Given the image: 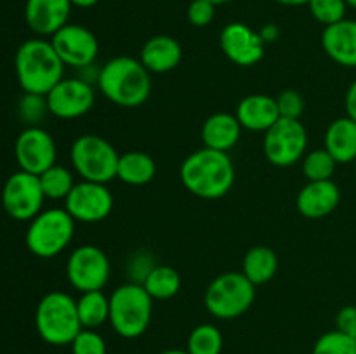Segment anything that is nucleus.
Returning <instances> with one entry per match:
<instances>
[{
	"mask_svg": "<svg viewBox=\"0 0 356 354\" xmlns=\"http://www.w3.org/2000/svg\"><path fill=\"white\" fill-rule=\"evenodd\" d=\"M207 2L214 3V6H222V3H228V2H233V0H207Z\"/></svg>",
	"mask_w": 356,
	"mask_h": 354,
	"instance_id": "nucleus-44",
	"label": "nucleus"
},
{
	"mask_svg": "<svg viewBox=\"0 0 356 354\" xmlns=\"http://www.w3.org/2000/svg\"><path fill=\"white\" fill-rule=\"evenodd\" d=\"M47 113V99L40 94L24 92L17 103V115H19L21 121L26 124L28 127H35V125L40 124Z\"/></svg>",
	"mask_w": 356,
	"mask_h": 354,
	"instance_id": "nucleus-32",
	"label": "nucleus"
},
{
	"mask_svg": "<svg viewBox=\"0 0 356 354\" xmlns=\"http://www.w3.org/2000/svg\"><path fill=\"white\" fill-rule=\"evenodd\" d=\"M323 148L332 155L337 165L356 160V121L350 117L336 118L327 127L323 135Z\"/></svg>",
	"mask_w": 356,
	"mask_h": 354,
	"instance_id": "nucleus-23",
	"label": "nucleus"
},
{
	"mask_svg": "<svg viewBox=\"0 0 356 354\" xmlns=\"http://www.w3.org/2000/svg\"><path fill=\"white\" fill-rule=\"evenodd\" d=\"M323 52L346 68H356V19L344 17L339 23L325 26L322 33Z\"/></svg>",
	"mask_w": 356,
	"mask_h": 354,
	"instance_id": "nucleus-19",
	"label": "nucleus"
},
{
	"mask_svg": "<svg viewBox=\"0 0 356 354\" xmlns=\"http://www.w3.org/2000/svg\"><path fill=\"white\" fill-rule=\"evenodd\" d=\"M73 7H80V9H90V7L96 6L99 0H70Z\"/></svg>",
	"mask_w": 356,
	"mask_h": 354,
	"instance_id": "nucleus-41",
	"label": "nucleus"
},
{
	"mask_svg": "<svg viewBox=\"0 0 356 354\" xmlns=\"http://www.w3.org/2000/svg\"><path fill=\"white\" fill-rule=\"evenodd\" d=\"M52 47L65 66L75 69L89 68L94 65L99 52V42L89 28L68 23L51 37Z\"/></svg>",
	"mask_w": 356,
	"mask_h": 354,
	"instance_id": "nucleus-15",
	"label": "nucleus"
},
{
	"mask_svg": "<svg viewBox=\"0 0 356 354\" xmlns=\"http://www.w3.org/2000/svg\"><path fill=\"white\" fill-rule=\"evenodd\" d=\"M275 2L282 3V6H287V7H301V6H308L309 0H275Z\"/></svg>",
	"mask_w": 356,
	"mask_h": 354,
	"instance_id": "nucleus-42",
	"label": "nucleus"
},
{
	"mask_svg": "<svg viewBox=\"0 0 356 354\" xmlns=\"http://www.w3.org/2000/svg\"><path fill=\"white\" fill-rule=\"evenodd\" d=\"M47 200L38 176L24 170L10 174L2 189V207L14 221L30 222L44 208Z\"/></svg>",
	"mask_w": 356,
	"mask_h": 354,
	"instance_id": "nucleus-10",
	"label": "nucleus"
},
{
	"mask_svg": "<svg viewBox=\"0 0 356 354\" xmlns=\"http://www.w3.org/2000/svg\"><path fill=\"white\" fill-rule=\"evenodd\" d=\"M235 117L245 130L266 132L280 118L277 97L268 94H249L238 103Z\"/></svg>",
	"mask_w": 356,
	"mask_h": 354,
	"instance_id": "nucleus-20",
	"label": "nucleus"
},
{
	"mask_svg": "<svg viewBox=\"0 0 356 354\" xmlns=\"http://www.w3.org/2000/svg\"><path fill=\"white\" fill-rule=\"evenodd\" d=\"M118 151L108 139L96 134H83L70 148V162L82 180L108 184L117 179Z\"/></svg>",
	"mask_w": 356,
	"mask_h": 354,
	"instance_id": "nucleus-8",
	"label": "nucleus"
},
{
	"mask_svg": "<svg viewBox=\"0 0 356 354\" xmlns=\"http://www.w3.org/2000/svg\"><path fill=\"white\" fill-rule=\"evenodd\" d=\"M110 259L96 245H80L66 260V278L80 294L103 290L110 280Z\"/></svg>",
	"mask_w": 356,
	"mask_h": 354,
	"instance_id": "nucleus-11",
	"label": "nucleus"
},
{
	"mask_svg": "<svg viewBox=\"0 0 356 354\" xmlns=\"http://www.w3.org/2000/svg\"><path fill=\"white\" fill-rule=\"evenodd\" d=\"M65 208L75 222L96 224L104 221L113 210V194L106 184L80 180L66 196Z\"/></svg>",
	"mask_w": 356,
	"mask_h": 354,
	"instance_id": "nucleus-12",
	"label": "nucleus"
},
{
	"mask_svg": "<svg viewBox=\"0 0 356 354\" xmlns=\"http://www.w3.org/2000/svg\"><path fill=\"white\" fill-rule=\"evenodd\" d=\"M75 219L66 208H47L35 215L26 229L28 250L40 259H52L68 248L75 236Z\"/></svg>",
	"mask_w": 356,
	"mask_h": 354,
	"instance_id": "nucleus-7",
	"label": "nucleus"
},
{
	"mask_svg": "<svg viewBox=\"0 0 356 354\" xmlns=\"http://www.w3.org/2000/svg\"><path fill=\"white\" fill-rule=\"evenodd\" d=\"M38 179H40V186L47 200H66L70 191L76 184L72 170L58 163L42 172Z\"/></svg>",
	"mask_w": 356,
	"mask_h": 354,
	"instance_id": "nucleus-28",
	"label": "nucleus"
},
{
	"mask_svg": "<svg viewBox=\"0 0 356 354\" xmlns=\"http://www.w3.org/2000/svg\"><path fill=\"white\" fill-rule=\"evenodd\" d=\"M256 301V285L242 271H226L209 283L204 304L216 319L240 318Z\"/></svg>",
	"mask_w": 356,
	"mask_h": 354,
	"instance_id": "nucleus-6",
	"label": "nucleus"
},
{
	"mask_svg": "<svg viewBox=\"0 0 356 354\" xmlns=\"http://www.w3.org/2000/svg\"><path fill=\"white\" fill-rule=\"evenodd\" d=\"M344 2H346L348 7H351V9L356 10V0H344Z\"/></svg>",
	"mask_w": 356,
	"mask_h": 354,
	"instance_id": "nucleus-45",
	"label": "nucleus"
},
{
	"mask_svg": "<svg viewBox=\"0 0 356 354\" xmlns=\"http://www.w3.org/2000/svg\"><path fill=\"white\" fill-rule=\"evenodd\" d=\"M259 35H261V38H263V40H264V44H268V42H275V40H277L278 35H280V30H278L277 24L268 23V24H264L263 28H261Z\"/></svg>",
	"mask_w": 356,
	"mask_h": 354,
	"instance_id": "nucleus-40",
	"label": "nucleus"
},
{
	"mask_svg": "<svg viewBox=\"0 0 356 354\" xmlns=\"http://www.w3.org/2000/svg\"><path fill=\"white\" fill-rule=\"evenodd\" d=\"M242 125L238 118L232 113H214L204 121L200 130L202 142L205 148L229 153V149L238 144L242 137Z\"/></svg>",
	"mask_w": 356,
	"mask_h": 354,
	"instance_id": "nucleus-22",
	"label": "nucleus"
},
{
	"mask_svg": "<svg viewBox=\"0 0 356 354\" xmlns=\"http://www.w3.org/2000/svg\"><path fill=\"white\" fill-rule=\"evenodd\" d=\"M336 330L356 340V305H344L336 316Z\"/></svg>",
	"mask_w": 356,
	"mask_h": 354,
	"instance_id": "nucleus-38",
	"label": "nucleus"
},
{
	"mask_svg": "<svg viewBox=\"0 0 356 354\" xmlns=\"http://www.w3.org/2000/svg\"><path fill=\"white\" fill-rule=\"evenodd\" d=\"M278 111H280V118H294V120H301L302 113H305V99L298 90H284L278 94L277 97Z\"/></svg>",
	"mask_w": 356,
	"mask_h": 354,
	"instance_id": "nucleus-35",
	"label": "nucleus"
},
{
	"mask_svg": "<svg viewBox=\"0 0 356 354\" xmlns=\"http://www.w3.org/2000/svg\"><path fill=\"white\" fill-rule=\"evenodd\" d=\"M308 7L312 16L325 26L343 21L348 10L344 0H309Z\"/></svg>",
	"mask_w": 356,
	"mask_h": 354,
	"instance_id": "nucleus-33",
	"label": "nucleus"
},
{
	"mask_svg": "<svg viewBox=\"0 0 356 354\" xmlns=\"http://www.w3.org/2000/svg\"><path fill=\"white\" fill-rule=\"evenodd\" d=\"M341 201V189L332 179L308 180L296 196L298 212L306 219H323L332 214Z\"/></svg>",
	"mask_w": 356,
	"mask_h": 354,
	"instance_id": "nucleus-17",
	"label": "nucleus"
},
{
	"mask_svg": "<svg viewBox=\"0 0 356 354\" xmlns=\"http://www.w3.org/2000/svg\"><path fill=\"white\" fill-rule=\"evenodd\" d=\"M264 40L259 31L252 30L245 23L226 24L219 35V47L222 54L236 66L250 68L264 58Z\"/></svg>",
	"mask_w": 356,
	"mask_h": 354,
	"instance_id": "nucleus-16",
	"label": "nucleus"
},
{
	"mask_svg": "<svg viewBox=\"0 0 356 354\" xmlns=\"http://www.w3.org/2000/svg\"><path fill=\"white\" fill-rule=\"evenodd\" d=\"M312 354H356V340L339 330H330L316 339Z\"/></svg>",
	"mask_w": 356,
	"mask_h": 354,
	"instance_id": "nucleus-31",
	"label": "nucleus"
},
{
	"mask_svg": "<svg viewBox=\"0 0 356 354\" xmlns=\"http://www.w3.org/2000/svg\"><path fill=\"white\" fill-rule=\"evenodd\" d=\"M96 83L103 97L120 108L141 106L152 94V73L131 56H117L104 62Z\"/></svg>",
	"mask_w": 356,
	"mask_h": 354,
	"instance_id": "nucleus-2",
	"label": "nucleus"
},
{
	"mask_svg": "<svg viewBox=\"0 0 356 354\" xmlns=\"http://www.w3.org/2000/svg\"><path fill=\"white\" fill-rule=\"evenodd\" d=\"M344 108H346V117L356 121V80L348 87L346 96H344Z\"/></svg>",
	"mask_w": 356,
	"mask_h": 354,
	"instance_id": "nucleus-39",
	"label": "nucleus"
},
{
	"mask_svg": "<svg viewBox=\"0 0 356 354\" xmlns=\"http://www.w3.org/2000/svg\"><path fill=\"white\" fill-rule=\"evenodd\" d=\"M156 264L153 262L152 255L146 252H136L132 255L131 262H129V276H131L132 283L141 285L145 281V278L148 276L149 271L155 267Z\"/></svg>",
	"mask_w": 356,
	"mask_h": 354,
	"instance_id": "nucleus-37",
	"label": "nucleus"
},
{
	"mask_svg": "<svg viewBox=\"0 0 356 354\" xmlns=\"http://www.w3.org/2000/svg\"><path fill=\"white\" fill-rule=\"evenodd\" d=\"M159 354H190L186 349H167V351H162V353Z\"/></svg>",
	"mask_w": 356,
	"mask_h": 354,
	"instance_id": "nucleus-43",
	"label": "nucleus"
},
{
	"mask_svg": "<svg viewBox=\"0 0 356 354\" xmlns=\"http://www.w3.org/2000/svg\"><path fill=\"white\" fill-rule=\"evenodd\" d=\"M141 285L153 301H169L179 294L181 276L174 267L156 264Z\"/></svg>",
	"mask_w": 356,
	"mask_h": 354,
	"instance_id": "nucleus-27",
	"label": "nucleus"
},
{
	"mask_svg": "<svg viewBox=\"0 0 356 354\" xmlns=\"http://www.w3.org/2000/svg\"><path fill=\"white\" fill-rule=\"evenodd\" d=\"M72 7L70 0H26L24 19L38 37H52L68 24Z\"/></svg>",
	"mask_w": 356,
	"mask_h": 354,
	"instance_id": "nucleus-18",
	"label": "nucleus"
},
{
	"mask_svg": "<svg viewBox=\"0 0 356 354\" xmlns=\"http://www.w3.org/2000/svg\"><path fill=\"white\" fill-rule=\"evenodd\" d=\"M17 82L24 92L47 96L49 90L65 78V62L51 40L30 38L19 45L14 58Z\"/></svg>",
	"mask_w": 356,
	"mask_h": 354,
	"instance_id": "nucleus-3",
	"label": "nucleus"
},
{
	"mask_svg": "<svg viewBox=\"0 0 356 354\" xmlns=\"http://www.w3.org/2000/svg\"><path fill=\"white\" fill-rule=\"evenodd\" d=\"M179 179L193 196L202 200H219L235 184V165L228 153L200 148L181 163Z\"/></svg>",
	"mask_w": 356,
	"mask_h": 354,
	"instance_id": "nucleus-1",
	"label": "nucleus"
},
{
	"mask_svg": "<svg viewBox=\"0 0 356 354\" xmlns=\"http://www.w3.org/2000/svg\"><path fill=\"white\" fill-rule=\"evenodd\" d=\"M216 16V6L207 2V0H191L190 6L186 9L188 23L191 26L205 28L214 21Z\"/></svg>",
	"mask_w": 356,
	"mask_h": 354,
	"instance_id": "nucleus-36",
	"label": "nucleus"
},
{
	"mask_svg": "<svg viewBox=\"0 0 356 354\" xmlns=\"http://www.w3.org/2000/svg\"><path fill=\"white\" fill-rule=\"evenodd\" d=\"M153 316V298L139 283L120 285L110 295V325L124 339H138L148 330Z\"/></svg>",
	"mask_w": 356,
	"mask_h": 354,
	"instance_id": "nucleus-5",
	"label": "nucleus"
},
{
	"mask_svg": "<svg viewBox=\"0 0 356 354\" xmlns=\"http://www.w3.org/2000/svg\"><path fill=\"white\" fill-rule=\"evenodd\" d=\"M14 156L19 165V170L40 176L52 165H56L58 158V146L54 137L45 128L26 127L14 142Z\"/></svg>",
	"mask_w": 356,
	"mask_h": 354,
	"instance_id": "nucleus-14",
	"label": "nucleus"
},
{
	"mask_svg": "<svg viewBox=\"0 0 356 354\" xmlns=\"http://www.w3.org/2000/svg\"><path fill=\"white\" fill-rule=\"evenodd\" d=\"M70 346H72V354H106L108 351L103 335L89 328L80 330Z\"/></svg>",
	"mask_w": 356,
	"mask_h": 354,
	"instance_id": "nucleus-34",
	"label": "nucleus"
},
{
	"mask_svg": "<svg viewBox=\"0 0 356 354\" xmlns=\"http://www.w3.org/2000/svg\"><path fill=\"white\" fill-rule=\"evenodd\" d=\"M49 113L61 120H75L89 113L96 103V90L92 83L75 76L63 78L45 96Z\"/></svg>",
	"mask_w": 356,
	"mask_h": 354,
	"instance_id": "nucleus-13",
	"label": "nucleus"
},
{
	"mask_svg": "<svg viewBox=\"0 0 356 354\" xmlns=\"http://www.w3.org/2000/svg\"><path fill=\"white\" fill-rule=\"evenodd\" d=\"M183 59V47L179 42L170 35H155L145 42L139 54V61L143 62L149 73H169L179 66Z\"/></svg>",
	"mask_w": 356,
	"mask_h": 354,
	"instance_id": "nucleus-21",
	"label": "nucleus"
},
{
	"mask_svg": "<svg viewBox=\"0 0 356 354\" xmlns=\"http://www.w3.org/2000/svg\"><path fill=\"white\" fill-rule=\"evenodd\" d=\"M308 149V130L301 120L278 118L263 135V153L275 167H291L301 162Z\"/></svg>",
	"mask_w": 356,
	"mask_h": 354,
	"instance_id": "nucleus-9",
	"label": "nucleus"
},
{
	"mask_svg": "<svg viewBox=\"0 0 356 354\" xmlns=\"http://www.w3.org/2000/svg\"><path fill=\"white\" fill-rule=\"evenodd\" d=\"M35 328L44 342L70 346L82 330L75 298L59 290L45 294L35 309Z\"/></svg>",
	"mask_w": 356,
	"mask_h": 354,
	"instance_id": "nucleus-4",
	"label": "nucleus"
},
{
	"mask_svg": "<svg viewBox=\"0 0 356 354\" xmlns=\"http://www.w3.org/2000/svg\"><path fill=\"white\" fill-rule=\"evenodd\" d=\"M336 167L337 162L325 148L313 149V151L306 153L302 158V174L308 180L332 179Z\"/></svg>",
	"mask_w": 356,
	"mask_h": 354,
	"instance_id": "nucleus-30",
	"label": "nucleus"
},
{
	"mask_svg": "<svg viewBox=\"0 0 356 354\" xmlns=\"http://www.w3.org/2000/svg\"><path fill=\"white\" fill-rule=\"evenodd\" d=\"M156 174V163L145 151H125L118 158L117 179L129 186H145Z\"/></svg>",
	"mask_w": 356,
	"mask_h": 354,
	"instance_id": "nucleus-24",
	"label": "nucleus"
},
{
	"mask_svg": "<svg viewBox=\"0 0 356 354\" xmlns=\"http://www.w3.org/2000/svg\"><path fill=\"white\" fill-rule=\"evenodd\" d=\"M222 344L221 330L211 323H202L188 335L186 351L190 354H221Z\"/></svg>",
	"mask_w": 356,
	"mask_h": 354,
	"instance_id": "nucleus-29",
	"label": "nucleus"
},
{
	"mask_svg": "<svg viewBox=\"0 0 356 354\" xmlns=\"http://www.w3.org/2000/svg\"><path fill=\"white\" fill-rule=\"evenodd\" d=\"M278 271V255L273 248L264 245L252 246L247 250L242 260V273L252 281L256 287L266 285L275 278Z\"/></svg>",
	"mask_w": 356,
	"mask_h": 354,
	"instance_id": "nucleus-25",
	"label": "nucleus"
},
{
	"mask_svg": "<svg viewBox=\"0 0 356 354\" xmlns=\"http://www.w3.org/2000/svg\"><path fill=\"white\" fill-rule=\"evenodd\" d=\"M76 312L82 328H99L110 319V297L103 290L83 292L76 298Z\"/></svg>",
	"mask_w": 356,
	"mask_h": 354,
	"instance_id": "nucleus-26",
	"label": "nucleus"
}]
</instances>
